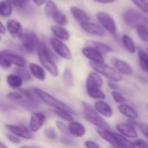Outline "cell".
Returning a JSON list of instances; mask_svg holds the SVG:
<instances>
[{"instance_id": "obj_1", "label": "cell", "mask_w": 148, "mask_h": 148, "mask_svg": "<svg viewBox=\"0 0 148 148\" xmlns=\"http://www.w3.org/2000/svg\"><path fill=\"white\" fill-rule=\"evenodd\" d=\"M37 56L42 66L54 77L58 76L59 69L56 64V57L44 43H40L37 49Z\"/></svg>"}, {"instance_id": "obj_2", "label": "cell", "mask_w": 148, "mask_h": 148, "mask_svg": "<svg viewBox=\"0 0 148 148\" xmlns=\"http://www.w3.org/2000/svg\"><path fill=\"white\" fill-rule=\"evenodd\" d=\"M32 92L34 93V95L40 99L43 103H45L46 105L51 107L53 109H60V110H65V111H69L71 114H75V111L69 107L68 106L66 103H64L63 101L58 100L57 98L54 97L53 95H49V93H47L44 90H42L40 88H32Z\"/></svg>"}, {"instance_id": "obj_3", "label": "cell", "mask_w": 148, "mask_h": 148, "mask_svg": "<svg viewBox=\"0 0 148 148\" xmlns=\"http://www.w3.org/2000/svg\"><path fill=\"white\" fill-rule=\"evenodd\" d=\"M83 107V115L87 121L94 125L96 128H104L109 129L108 123L104 120L103 116H101L94 107L90 106L87 102H82Z\"/></svg>"}, {"instance_id": "obj_4", "label": "cell", "mask_w": 148, "mask_h": 148, "mask_svg": "<svg viewBox=\"0 0 148 148\" xmlns=\"http://www.w3.org/2000/svg\"><path fill=\"white\" fill-rule=\"evenodd\" d=\"M90 66L95 72L99 73L101 75L105 76L109 81L119 82L123 80V75L120 72H118L114 67H111L104 62L97 63V62H90Z\"/></svg>"}, {"instance_id": "obj_5", "label": "cell", "mask_w": 148, "mask_h": 148, "mask_svg": "<svg viewBox=\"0 0 148 148\" xmlns=\"http://www.w3.org/2000/svg\"><path fill=\"white\" fill-rule=\"evenodd\" d=\"M123 20L127 25L134 28L140 24H148V17L134 9H128L126 10L123 14Z\"/></svg>"}, {"instance_id": "obj_6", "label": "cell", "mask_w": 148, "mask_h": 148, "mask_svg": "<svg viewBox=\"0 0 148 148\" xmlns=\"http://www.w3.org/2000/svg\"><path fill=\"white\" fill-rule=\"evenodd\" d=\"M96 18L99 21L101 26L107 30L111 35H116L117 32V26L114 17L108 14V12L100 11L96 13Z\"/></svg>"}, {"instance_id": "obj_7", "label": "cell", "mask_w": 148, "mask_h": 148, "mask_svg": "<svg viewBox=\"0 0 148 148\" xmlns=\"http://www.w3.org/2000/svg\"><path fill=\"white\" fill-rule=\"evenodd\" d=\"M20 40L22 42V45H23V49L29 53H32L35 50H37V49L41 43L36 34L32 31L24 32L23 34L22 37L20 38Z\"/></svg>"}, {"instance_id": "obj_8", "label": "cell", "mask_w": 148, "mask_h": 148, "mask_svg": "<svg viewBox=\"0 0 148 148\" xmlns=\"http://www.w3.org/2000/svg\"><path fill=\"white\" fill-rule=\"evenodd\" d=\"M50 45L60 57L65 59V60H71L72 59V53L69 48L63 42V41L56 38V37H51L50 38Z\"/></svg>"}, {"instance_id": "obj_9", "label": "cell", "mask_w": 148, "mask_h": 148, "mask_svg": "<svg viewBox=\"0 0 148 148\" xmlns=\"http://www.w3.org/2000/svg\"><path fill=\"white\" fill-rule=\"evenodd\" d=\"M6 129L9 131V133H11L19 138L24 139V140H31L34 137L33 132L23 126H19V125H12V124H6L5 125Z\"/></svg>"}, {"instance_id": "obj_10", "label": "cell", "mask_w": 148, "mask_h": 148, "mask_svg": "<svg viewBox=\"0 0 148 148\" xmlns=\"http://www.w3.org/2000/svg\"><path fill=\"white\" fill-rule=\"evenodd\" d=\"M1 57L5 58L6 60H8L11 65H15L17 68H24L27 64L26 60L24 59V57H23L22 56L10 50V49H4L1 51Z\"/></svg>"}, {"instance_id": "obj_11", "label": "cell", "mask_w": 148, "mask_h": 148, "mask_svg": "<svg viewBox=\"0 0 148 148\" xmlns=\"http://www.w3.org/2000/svg\"><path fill=\"white\" fill-rule=\"evenodd\" d=\"M46 121V115L42 112H33L30 115L29 128L33 132H38Z\"/></svg>"}, {"instance_id": "obj_12", "label": "cell", "mask_w": 148, "mask_h": 148, "mask_svg": "<svg viewBox=\"0 0 148 148\" xmlns=\"http://www.w3.org/2000/svg\"><path fill=\"white\" fill-rule=\"evenodd\" d=\"M111 63L113 67L120 72L122 75H131L133 74V69L130 66L128 62H127L124 60H121L117 57H112L111 58Z\"/></svg>"}, {"instance_id": "obj_13", "label": "cell", "mask_w": 148, "mask_h": 148, "mask_svg": "<svg viewBox=\"0 0 148 148\" xmlns=\"http://www.w3.org/2000/svg\"><path fill=\"white\" fill-rule=\"evenodd\" d=\"M81 28L87 33L96 36H104L106 35L105 29L99 24H96L92 22H85L82 23H80Z\"/></svg>"}, {"instance_id": "obj_14", "label": "cell", "mask_w": 148, "mask_h": 148, "mask_svg": "<svg viewBox=\"0 0 148 148\" xmlns=\"http://www.w3.org/2000/svg\"><path fill=\"white\" fill-rule=\"evenodd\" d=\"M116 129L120 133V134L125 136L128 139H136L138 137V133L135 127L128 123L120 122L116 125Z\"/></svg>"}, {"instance_id": "obj_15", "label": "cell", "mask_w": 148, "mask_h": 148, "mask_svg": "<svg viewBox=\"0 0 148 148\" xmlns=\"http://www.w3.org/2000/svg\"><path fill=\"white\" fill-rule=\"evenodd\" d=\"M103 79L101 75L95 72H90L86 80V88L92 89V88H101L103 86Z\"/></svg>"}, {"instance_id": "obj_16", "label": "cell", "mask_w": 148, "mask_h": 148, "mask_svg": "<svg viewBox=\"0 0 148 148\" xmlns=\"http://www.w3.org/2000/svg\"><path fill=\"white\" fill-rule=\"evenodd\" d=\"M6 28L10 36L14 38H21L23 32V27L20 22L16 19H10L6 23Z\"/></svg>"}, {"instance_id": "obj_17", "label": "cell", "mask_w": 148, "mask_h": 148, "mask_svg": "<svg viewBox=\"0 0 148 148\" xmlns=\"http://www.w3.org/2000/svg\"><path fill=\"white\" fill-rule=\"evenodd\" d=\"M82 53L86 58H88V60H90L93 62H97V63L104 62L103 55L95 49L85 46L84 48L82 49Z\"/></svg>"}, {"instance_id": "obj_18", "label": "cell", "mask_w": 148, "mask_h": 148, "mask_svg": "<svg viewBox=\"0 0 148 148\" xmlns=\"http://www.w3.org/2000/svg\"><path fill=\"white\" fill-rule=\"evenodd\" d=\"M96 132L101 139L106 140L113 147L119 148L114 132H112L109 129H104V128H96Z\"/></svg>"}, {"instance_id": "obj_19", "label": "cell", "mask_w": 148, "mask_h": 148, "mask_svg": "<svg viewBox=\"0 0 148 148\" xmlns=\"http://www.w3.org/2000/svg\"><path fill=\"white\" fill-rule=\"evenodd\" d=\"M95 109L103 117L111 118L113 116V108L111 106L104 101H97L94 104Z\"/></svg>"}, {"instance_id": "obj_20", "label": "cell", "mask_w": 148, "mask_h": 148, "mask_svg": "<svg viewBox=\"0 0 148 148\" xmlns=\"http://www.w3.org/2000/svg\"><path fill=\"white\" fill-rule=\"evenodd\" d=\"M68 128H69V134L78 137V138L83 137L86 134V127L82 123L75 121L69 122Z\"/></svg>"}, {"instance_id": "obj_21", "label": "cell", "mask_w": 148, "mask_h": 148, "mask_svg": "<svg viewBox=\"0 0 148 148\" xmlns=\"http://www.w3.org/2000/svg\"><path fill=\"white\" fill-rule=\"evenodd\" d=\"M118 110L122 115H124L125 117L128 118L131 121H134L139 117L138 112L133 107H131L127 103L120 104L118 107Z\"/></svg>"}, {"instance_id": "obj_22", "label": "cell", "mask_w": 148, "mask_h": 148, "mask_svg": "<svg viewBox=\"0 0 148 148\" xmlns=\"http://www.w3.org/2000/svg\"><path fill=\"white\" fill-rule=\"evenodd\" d=\"M85 46L86 47H89L92 49H95L96 50H98L100 53H101L102 55L110 53L113 51V49L103 42H96V41H93V40H88L85 42Z\"/></svg>"}, {"instance_id": "obj_23", "label": "cell", "mask_w": 148, "mask_h": 148, "mask_svg": "<svg viewBox=\"0 0 148 148\" xmlns=\"http://www.w3.org/2000/svg\"><path fill=\"white\" fill-rule=\"evenodd\" d=\"M29 70L30 74L36 80H38L40 82L45 81V79H46V73H45V70H44L43 67H42V66H40L38 64L30 62L29 64Z\"/></svg>"}, {"instance_id": "obj_24", "label": "cell", "mask_w": 148, "mask_h": 148, "mask_svg": "<svg viewBox=\"0 0 148 148\" xmlns=\"http://www.w3.org/2000/svg\"><path fill=\"white\" fill-rule=\"evenodd\" d=\"M70 12H71L73 17L80 23H82L85 22H89V20H90V17L86 13V11H84L83 10H82L79 7L72 6L70 8Z\"/></svg>"}, {"instance_id": "obj_25", "label": "cell", "mask_w": 148, "mask_h": 148, "mask_svg": "<svg viewBox=\"0 0 148 148\" xmlns=\"http://www.w3.org/2000/svg\"><path fill=\"white\" fill-rule=\"evenodd\" d=\"M51 31L55 37L62 40V41H68L70 37L69 32L61 25H53L51 26Z\"/></svg>"}, {"instance_id": "obj_26", "label": "cell", "mask_w": 148, "mask_h": 148, "mask_svg": "<svg viewBox=\"0 0 148 148\" xmlns=\"http://www.w3.org/2000/svg\"><path fill=\"white\" fill-rule=\"evenodd\" d=\"M6 82L11 88L16 89L23 86V79L16 74H10L6 76Z\"/></svg>"}, {"instance_id": "obj_27", "label": "cell", "mask_w": 148, "mask_h": 148, "mask_svg": "<svg viewBox=\"0 0 148 148\" xmlns=\"http://www.w3.org/2000/svg\"><path fill=\"white\" fill-rule=\"evenodd\" d=\"M138 57L140 69L148 75V53L147 51L140 49L138 51Z\"/></svg>"}, {"instance_id": "obj_28", "label": "cell", "mask_w": 148, "mask_h": 148, "mask_svg": "<svg viewBox=\"0 0 148 148\" xmlns=\"http://www.w3.org/2000/svg\"><path fill=\"white\" fill-rule=\"evenodd\" d=\"M13 10V4L8 0H3L0 3V14L3 17L10 16Z\"/></svg>"}, {"instance_id": "obj_29", "label": "cell", "mask_w": 148, "mask_h": 148, "mask_svg": "<svg viewBox=\"0 0 148 148\" xmlns=\"http://www.w3.org/2000/svg\"><path fill=\"white\" fill-rule=\"evenodd\" d=\"M122 43L125 47V49L131 54L135 53L136 51V46L134 42V40L128 36V35H123L122 36Z\"/></svg>"}, {"instance_id": "obj_30", "label": "cell", "mask_w": 148, "mask_h": 148, "mask_svg": "<svg viewBox=\"0 0 148 148\" xmlns=\"http://www.w3.org/2000/svg\"><path fill=\"white\" fill-rule=\"evenodd\" d=\"M51 18L57 23V25L64 26L68 23V18L64 13L59 10V9L52 15Z\"/></svg>"}, {"instance_id": "obj_31", "label": "cell", "mask_w": 148, "mask_h": 148, "mask_svg": "<svg viewBox=\"0 0 148 148\" xmlns=\"http://www.w3.org/2000/svg\"><path fill=\"white\" fill-rule=\"evenodd\" d=\"M53 113L58 116L60 119L66 121H74V116L73 114H71L69 111H65V110H60V109H53Z\"/></svg>"}, {"instance_id": "obj_32", "label": "cell", "mask_w": 148, "mask_h": 148, "mask_svg": "<svg viewBox=\"0 0 148 148\" xmlns=\"http://www.w3.org/2000/svg\"><path fill=\"white\" fill-rule=\"evenodd\" d=\"M88 95L93 99L96 100H104L106 98L105 93L101 88H92V89H87Z\"/></svg>"}, {"instance_id": "obj_33", "label": "cell", "mask_w": 148, "mask_h": 148, "mask_svg": "<svg viewBox=\"0 0 148 148\" xmlns=\"http://www.w3.org/2000/svg\"><path fill=\"white\" fill-rule=\"evenodd\" d=\"M136 33L138 36L144 42H148V27L145 24L138 25L136 28Z\"/></svg>"}, {"instance_id": "obj_34", "label": "cell", "mask_w": 148, "mask_h": 148, "mask_svg": "<svg viewBox=\"0 0 148 148\" xmlns=\"http://www.w3.org/2000/svg\"><path fill=\"white\" fill-rule=\"evenodd\" d=\"M62 79L67 87H73L74 85V75L69 69H65L62 74Z\"/></svg>"}, {"instance_id": "obj_35", "label": "cell", "mask_w": 148, "mask_h": 148, "mask_svg": "<svg viewBox=\"0 0 148 148\" xmlns=\"http://www.w3.org/2000/svg\"><path fill=\"white\" fill-rule=\"evenodd\" d=\"M58 10L56 4L52 1V0H49L47 1L46 4H45V7H44V13L47 16L49 17H51L52 15Z\"/></svg>"}, {"instance_id": "obj_36", "label": "cell", "mask_w": 148, "mask_h": 148, "mask_svg": "<svg viewBox=\"0 0 148 148\" xmlns=\"http://www.w3.org/2000/svg\"><path fill=\"white\" fill-rule=\"evenodd\" d=\"M145 15H148V1L147 0H131Z\"/></svg>"}, {"instance_id": "obj_37", "label": "cell", "mask_w": 148, "mask_h": 148, "mask_svg": "<svg viewBox=\"0 0 148 148\" xmlns=\"http://www.w3.org/2000/svg\"><path fill=\"white\" fill-rule=\"evenodd\" d=\"M6 97L9 100L15 101H25L24 95H23L22 91H20V92H10L6 95Z\"/></svg>"}, {"instance_id": "obj_38", "label": "cell", "mask_w": 148, "mask_h": 148, "mask_svg": "<svg viewBox=\"0 0 148 148\" xmlns=\"http://www.w3.org/2000/svg\"><path fill=\"white\" fill-rule=\"evenodd\" d=\"M111 95H112V97H113L114 101L116 103H119V104L126 103V98L124 97V95H123L121 93L114 90V91L111 93Z\"/></svg>"}, {"instance_id": "obj_39", "label": "cell", "mask_w": 148, "mask_h": 148, "mask_svg": "<svg viewBox=\"0 0 148 148\" xmlns=\"http://www.w3.org/2000/svg\"><path fill=\"white\" fill-rule=\"evenodd\" d=\"M16 74L18 75L19 76H21L23 80H30L31 76H30V72L29 70H26L24 69V68H17L16 70H15Z\"/></svg>"}, {"instance_id": "obj_40", "label": "cell", "mask_w": 148, "mask_h": 148, "mask_svg": "<svg viewBox=\"0 0 148 148\" xmlns=\"http://www.w3.org/2000/svg\"><path fill=\"white\" fill-rule=\"evenodd\" d=\"M44 134L46 136L47 139L49 140H55L57 139V133L56 131L55 128L53 127H48L45 129L44 131Z\"/></svg>"}, {"instance_id": "obj_41", "label": "cell", "mask_w": 148, "mask_h": 148, "mask_svg": "<svg viewBox=\"0 0 148 148\" xmlns=\"http://www.w3.org/2000/svg\"><path fill=\"white\" fill-rule=\"evenodd\" d=\"M136 125L139 127L140 131L142 133V134L148 139V124L142 123V122H137Z\"/></svg>"}, {"instance_id": "obj_42", "label": "cell", "mask_w": 148, "mask_h": 148, "mask_svg": "<svg viewBox=\"0 0 148 148\" xmlns=\"http://www.w3.org/2000/svg\"><path fill=\"white\" fill-rule=\"evenodd\" d=\"M6 138L10 142L14 143V144H19L21 142V138H19L18 136H16L11 133H8L6 134Z\"/></svg>"}, {"instance_id": "obj_43", "label": "cell", "mask_w": 148, "mask_h": 148, "mask_svg": "<svg viewBox=\"0 0 148 148\" xmlns=\"http://www.w3.org/2000/svg\"><path fill=\"white\" fill-rule=\"evenodd\" d=\"M56 127H57V128H58L62 133H63L64 134H69L68 126H66L62 121H56Z\"/></svg>"}, {"instance_id": "obj_44", "label": "cell", "mask_w": 148, "mask_h": 148, "mask_svg": "<svg viewBox=\"0 0 148 148\" xmlns=\"http://www.w3.org/2000/svg\"><path fill=\"white\" fill-rule=\"evenodd\" d=\"M134 142L135 144L136 148H148V142L142 139H138Z\"/></svg>"}, {"instance_id": "obj_45", "label": "cell", "mask_w": 148, "mask_h": 148, "mask_svg": "<svg viewBox=\"0 0 148 148\" xmlns=\"http://www.w3.org/2000/svg\"><path fill=\"white\" fill-rule=\"evenodd\" d=\"M8 1H10L13 4V6L17 9H23L25 8V5H26V3H23L22 0H8Z\"/></svg>"}, {"instance_id": "obj_46", "label": "cell", "mask_w": 148, "mask_h": 148, "mask_svg": "<svg viewBox=\"0 0 148 148\" xmlns=\"http://www.w3.org/2000/svg\"><path fill=\"white\" fill-rule=\"evenodd\" d=\"M84 146H85L86 148H101L99 144H97L96 142H95L93 140H87V141H85Z\"/></svg>"}, {"instance_id": "obj_47", "label": "cell", "mask_w": 148, "mask_h": 148, "mask_svg": "<svg viewBox=\"0 0 148 148\" xmlns=\"http://www.w3.org/2000/svg\"><path fill=\"white\" fill-rule=\"evenodd\" d=\"M0 65H1V67H2V69H7L10 68L11 63H10L8 60H6L5 58L1 57V60H0Z\"/></svg>"}, {"instance_id": "obj_48", "label": "cell", "mask_w": 148, "mask_h": 148, "mask_svg": "<svg viewBox=\"0 0 148 148\" xmlns=\"http://www.w3.org/2000/svg\"><path fill=\"white\" fill-rule=\"evenodd\" d=\"M61 141H62V143H63L65 145H68V146H72V145L75 144V142L74 140H72L71 139H69V138H62Z\"/></svg>"}, {"instance_id": "obj_49", "label": "cell", "mask_w": 148, "mask_h": 148, "mask_svg": "<svg viewBox=\"0 0 148 148\" xmlns=\"http://www.w3.org/2000/svg\"><path fill=\"white\" fill-rule=\"evenodd\" d=\"M93 1L100 3H115L117 0H93Z\"/></svg>"}, {"instance_id": "obj_50", "label": "cell", "mask_w": 148, "mask_h": 148, "mask_svg": "<svg viewBox=\"0 0 148 148\" xmlns=\"http://www.w3.org/2000/svg\"><path fill=\"white\" fill-rule=\"evenodd\" d=\"M37 6H42L44 3H47V0H32Z\"/></svg>"}, {"instance_id": "obj_51", "label": "cell", "mask_w": 148, "mask_h": 148, "mask_svg": "<svg viewBox=\"0 0 148 148\" xmlns=\"http://www.w3.org/2000/svg\"><path fill=\"white\" fill-rule=\"evenodd\" d=\"M0 31H1V35H4L7 31V28L4 26V24L3 23H1V26H0Z\"/></svg>"}, {"instance_id": "obj_52", "label": "cell", "mask_w": 148, "mask_h": 148, "mask_svg": "<svg viewBox=\"0 0 148 148\" xmlns=\"http://www.w3.org/2000/svg\"><path fill=\"white\" fill-rule=\"evenodd\" d=\"M115 83H116V82H112V81L108 82V86H109V88H113V89H117V88H118V86H117Z\"/></svg>"}, {"instance_id": "obj_53", "label": "cell", "mask_w": 148, "mask_h": 148, "mask_svg": "<svg viewBox=\"0 0 148 148\" xmlns=\"http://www.w3.org/2000/svg\"><path fill=\"white\" fill-rule=\"evenodd\" d=\"M0 148H7V147L3 142H0Z\"/></svg>"}, {"instance_id": "obj_54", "label": "cell", "mask_w": 148, "mask_h": 148, "mask_svg": "<svg viewBox=\"0 0 148 148\" xmlns=\"http://www.w3.org/2000/svg\"><path fill=\"white\" fill-rule=\"evenodd\" d=\"M20 148H39V147H28V146H22Z\"/></svg>"}, {"instance_id": "obj_55", "label": "cell", "mask_w": 148, "mask_h": 148, "mask_svg": "<svg viewBox=\"0 0 148 148\" xmlns=\"http://www.w3.org/2000/svg\"><path fill=\"white\" fill-rule=\"evenodd\" d=\"M23 3H27V2H28V0H22Z\"/></svg>"}, {"instance_id": "obj_56", "label": "cell", "mask_w": 148, "mask_h": 148, "mask_svg": "<svg viewBox=\"0 0 148 148\" xmlns=\"http://www.w3.org/2000/svg\"><path fill=\"white\" fill-rule=\"evenodd\" d=\"M146 49H147V52L148 53V45H147V47H146Z\"/></svg>"}, {"instance_id": "obj_57", "label": "cell", "mask_w": 148, "mask_h": 148, "mask_svg": "<svg viewBox=\"0 0 148 148\" xmlns=\"http://www.w3.org/2000/svg\"><path fill=\"white\" fill-rule=\"evenodd\" d=\"M146 107H147V111H148V103H147V105H146Z\"/></svg>"}, {"instance_id": "obj_58", "label": "cell", "mask_w": 148, "mask_h": 148, "mask_svg": "<svg viewBox=\"0 0 148 148\" xmlns=\"http://www.w3.org/2000/svg\"><path fill=\"white\" fill-rule=\"evenodd\" d=\"M147 1H148V0H147Z\"/></svg>"}]
</instances>
